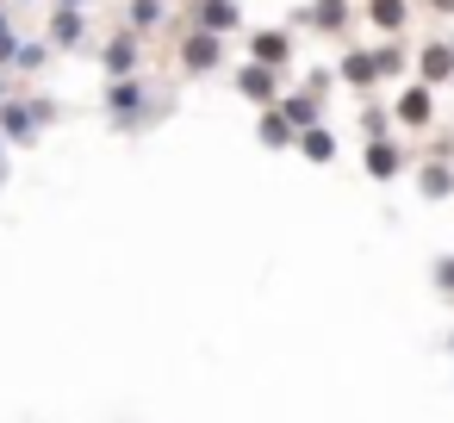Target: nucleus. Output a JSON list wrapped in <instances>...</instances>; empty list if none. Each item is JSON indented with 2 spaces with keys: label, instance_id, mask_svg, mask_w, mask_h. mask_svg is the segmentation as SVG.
Listing matches in <instances>:
<instances>
[{
  "label": "nucleus",
  "instance_id": "f257e3e1",
  "mask_svg": "<svg viewBox=\"0 0 454 423\" xmlns=\"http://www.w3.org/2000/svg\"><path fill=\"white\" fill-rule=\"evenodd\" d=\"M367 175H373V181L404 175V150H398V144H386V137H380V144H367Z\"/></svg>",
  "mask_w": 454,
  "mask_h": 423
},
{
  "label": "nucleus",
  "instance_id": "f03ea898",
  "mask_svg": "<svg viewBox=\"0 0 454 423\" xmlns=\"http://www.w3.org/2000/svg\"><path fill=\"white\" fill-rule=\"evenodd\" d=\"M237 88H243V100H255V106H268V100H274V75H268L262 63H249V69L237 75Z\"/></svg>",
  "mask_w": 454,
  "mask_h": 423
},
{
  "label": "nucleus",
  "instance_id": "7ed1b4c3",
  "mask_svg": "<svg viewBox=\"0 0 454 423\" xmlns=\"http://www.w3.org/2000/svg\"><path fill=\"white\" fill-rule=\"evenodd\" d=\"M417 187H423V200H448V193H454L448 162H423V168H417Z\"/></svg>",
  "mask_w": 454,
  "mask_h": 423
},
{
  "label": "nucleus",
  "instance_id": "20e7f679",
  "mask_svg": "<svg viewBox=\"0 0 454 423\" xmlns=\"http://www.w3.org/2000/svg\"><path fill=\"white\" fill-rule=\"evenodd\" d=\"M392 113H398V125H429V88H404V100Z\"/></svg>",
  "mask_w": 454,
  "mask_h": 423
},
{
  "label": "nucleus",
  "instance_id": "39448f33",
  "mask_svg": "<svg viewBox=\"0 0 454 423\" xmlns=\"http://www.w3.org/2000/svg\"><path fill=\"white\" fill-rule=\"evenodd\" d=\"M299 150H305V162H317V168H324V162H336V137H330V131H317V125H311V131H299Z\"/></svg>",
  "mask_w": 454,
  "mask_h": 423
},
{
  "label": "nucleus",
  "instance_id": "423d86ee",
  "mask_svg": "<svg viewBox=\"0 0 454 423\" xmlns=\"http://www.w3.org/2000/svg\"><path fill=\"white\" fill-rule=\"evenodd\" d=\"M454 75V44H423V82H448Z\"/></svg>",
  "mask_w": 454,
  "mask_h": 423
},
{
  "label": "nucleus",
  "instance_id": "0eeeda50",
  "mask_svg": "<svg viewBox=\"0 0 454 423\" xmlns=\"http://www.w3.org/2000/svg\"><path fill=\"white\" fill-rule=\"evenodd\" d=\"M187 69H212L218 63V38L212 32H200V38H187V57H181Z\"/></svg>",
  "mask_w": 454,
  "mask_h": 423
},
{
  "label": "nucleus",
  "instance_id": "6e6552de",
  "mask_svg": "<svg viewBox=\"0 0 454 423\" xmlns=\"http://www.w3.org/2000/svg\"><path fill=\"white\" fill-rule=\"evenodd\" d=\"M280 119H286V125H293V131H311V125H317V100H311V94H293V100H286V113H280Z\"/></svg>",
  "mask_w": 454,
  "mask_h": 423
},
{
  "label": "nucleus",
  "instance_id": "1a4fd4ad",
  "mask_svg": "<svg viewBox=\"0 0 454 423\" xmlns=\"http://www.w3.org/2000/svg\"><path fill=\"white\" fill-rule=\"evenodd\" d=\"M255 63H262V69L286 63V38H280V32H262V38H255Z\"/></svg>",
  "mask_w": 454,
  "mask_h": 423
},
{
  "label": "nucleus",
  "instance_id": "9d476101",
  "mask_svg": "<svg viewBox=\"0 0 454 423\" xmlns=\"http://www.w3.org/2000/svg\"><path fill=\"white\" fill-rule=\"evenodd\" d=\"M231 20H237V7H231V0H206V7H200V26H206V32H224Z\"/></svg>",
  "mask_w": 454,
  "mask_h": 423
},
{
  "label": "nucleus",
  "instance_id": "9b49d317",
  "mask_svg": "<svg viewBox=\"0 0 454 423\" xmlns=\"http://www.w3.org/2000/svg\"><path fill=\"white\" fill-rule=\"evenodd\" d=\"M342 75H348V82H373V75H380V63H373V57H361V51H348V57H342Z\"/></svg>",
  "mask_w": 454,
  "mask_h": 423
},
{
  "label": "nucleus",
  "instance_id": "f8f14e48",
  "mask_svg": "<svg viewBox=\"0 0 454 423\" xmlns=\"http://www.w3.org/2000/svg\"><path fill=\"white\" fill-rule=\"evenodd\" d=\"M373 26L398 32V26H404V0H373Z\"/></svg>",
  "mask_w": 454,
  "mask_h": 423
},
{
  "label": "nucleus",
  "instance_id": "ddd939ff",
  "mask_svg": "<svg viewBox=\"0 0 454 423\" xmlns=\"http://www.w3.org/2000/svg\"><path fill=\"white\" fill-rule=\"evenodd\" d=\"M262 137H268L274 150H286V144H293V125H286L280 113H268V119H262Z\"/></svg>",
  "mask_w": 454,
  "mask_h": 423
},
{
  "label": "nucleus",
  "instance_id": "4468645a",
  "mask_svg": "<svg viewBox=\"0 0 454 423\" xmlns=\"http://www.w3.org/2000/svg\"><path fill=\"white\" fill-rule=\"evenodd\" d=\"M429 280H435V293H454V255H442V262L429 268Z\"/></svg>",
  "mask_w": 454,
  "mask_h": 423
},
{
  "label": "nucleus",
  "instance_id": "2eb2a0df",
  "mask_svg": "<svg viewBox=\"0 0 454 423\" xmlns=\"http://www.w3.org/2000/svg\"><path fill=\"white\" fill-rule=\"evenodd\" d=\"M0 119H7V131H13V137H32V113H20V106H7V113H0Z\"/></svg>",
  "mask_w": 454,
  "mask_h": 423
},
{
  "label": "nucleus",
  "instance_id": "dca6fc26",
  "mask_svg": "<svg viewBox=\"0 0 454 423\" xmlns=\"http://www.w3.org/2000/svg\"><path fill=\"white\" fill-rule=\"evenodd\" d=\"M106 100H113V113H131V106H137V88H131V82H119Z\"/></svg>",
  "mask_w": 454,
  "mask_h": 423
},
{
  "label": "nucleus",
  "instance_id": "f3484780",
  "mask_svg": "<svg viewBox=\"0 0 454 423\" xmlns=\"http://www.w3.org/2000/svg\"><path fill=\"white\" fill-rule=\"evenodd\" d=\"M106 69L125 75V69H131V44H113V51H106Z\"/></svg>",
  "mask_w": 454,
  "mask_h": 423
},
{
  "label": "nucleus",
  "instance_id": "a211bd4d",
  "mask_svg": "<svg viewBox=\"0 0 454 423\" xmlns=\"http://www.w3.org/2000/svg\"><path fill=\"white\" fill-rule=\"evenodd\" d=\"M342 20V7H336V0H324V7H317V26H336Z\"/></svg>",
  "mask_w": 454,
  "mask_h": 423
},
{
  "label": "nucleus",
  "instance_id": "6ab92c4d",
  "mask_svg": "<svg viewBox=\"0 0 454 423\" xmlns=\"http://www.w3.org/2000/svg\"><path fill=\"white\" fill-rule=\"evenodd\" d=\"M448 349H454V336H448Z\"/></svg>",
  "mask_w": 454,
  "mask_h": 423
}]
</instances>
